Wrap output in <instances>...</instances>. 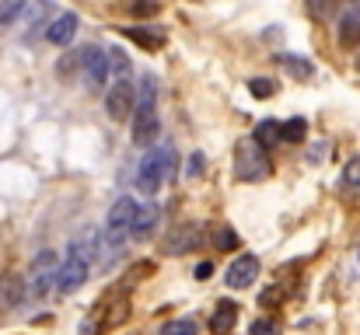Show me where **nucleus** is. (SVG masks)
Segmentation results:
<instances>
[{
	"mask_svg": "<svg viewBox=\"0 0 360 335\" xmlns=\"http://www.w3.org/2000/svg\"><path fill=\"white\" fill-rule=\"evenodd\" d=\"M161 133V119H158V91H154V81L143 77L140 84V98H136V109H133V143L136 147H154Z\"/></svg>",
	"mask_w": 360,
	"mask_h": 335,
	"instance_id": "1",
	"label": "nucleus"
},
{
	"mask_svg": "<svg viewBox=\"0 0 360 335\" xmlns=\"http://www.w3.org/2000/svg\"><path fill=\"white\" fill-rule=\"evenodd\" d=\"M168 178H175V154H172V147H147V154L140 161V171H136V189L154 196Z\"/></svg>",
	"mask_w": 360,
	"mask_h": 335,
	"instance_id": "2",
	"label": "nucleus"
},
{
	"mask_svg": "<svg viewBox=\"0 0 360 335\" xmlns=\"http://www.w3.org/2000/svg\"><path fill=\"white\" fill-rule=\"evenodd\" d=\"M266 150H269V147H262L255 136H252V140H241V143H238L235 168H238L241 182H262V178H269L273 161H269V154H266Z\"/></svg>",
	"mask_w": 360,
	"mask_h": 335,
	"instance_id": "3",
	"label": "nucleus"
},
{
	"mask_svg": "<svg viewBox=\"0 0 360 335\" xmlns=\"http://www.w3.org/2000/svg\"><path fill=\"white\" fill-rule=\"evenodd\" d=\"M109 70H112V63H109V53L102 46H84L81 49V74H84L88 91H102L105 81H109Z\"/></svg>",
	"mask_w": 360,
	"mask_h": 335,
	"instance_id": "4",
	"label": "nucleus"
},
{
	"mask_svg": "<svg viewBox=\"0 0 360 335\" xmlns=\"http://www.w3.org/2000/svg\"><path fill=\"white\" fill-rule=\"evenodd\" d=\"M136 206H140V203H133L129 196H120V199L112 203V210H109V217H105V237H109V244H112V248L122 244V237H126V234H133Z\"/></svg>",
	"mask_w": 360,
	"mask_h": 335,
	"instance_id": "5",
	"label": "nucleus"
},
{
	"mask_svg": "<svg viewBox=\"0 0 360 335\" xmlns=\"http://www.w3.org/2000/svg\"><path fill=\"white\" fill-rule=\"evenodd\" d=\"M56 272H60V258H56V251H42V255L32 262L28 297H42V294H49V287H56Z\"/></svg>",
	"mask_w": 360,
	"mask_h": 335,
	"instance_id": "6",
	"label": "nucleus"
},
{
	"mask_svg": "<svg viewBox=\"0 0 360 335\" xmlns=\"http://www.w3.org/2000/svg\"><path fill=\"white\" fill-rule=\"evenodd\" d=\"M133 109H136V91H133L129 77H116V84H112L109 95H105V112H109V119H126Z\"/></svg>",
	"mask_w": 360,
	"mask_h": 335,
	"instance_id": "7",
	"label": "nucleus"
},
{
	"mask_svg": "<svg viewBox=\"0 0 360 335\" xmlns=\"http://www.w3.org/2000/svg\"><path fill=\"white\" fill-rule=\"evenodd\" d=\"M88 262L84 258H77V255H67L63 262H60V272H56V294H74V290H81L84 287V280H88Z\"/></svg>",
	"mask_w": 360,
	"mask_h": 335,
	"instance_id": "8",
	"label": "nucleus"
},
{
	"mask_svg": "<svg viewBox=\"0 0 360 335\" xmlns=\"http://www.w3.org/2000/svg\"><path fill=\"white\" fill-rule=\"evenodd\" d=\"M255 280H259V258L248 255V251L238 255V258H231V265L224 269V283L231 290H248Z\"/></svg>",
	"mask_w": 360,
	"mask_h": 335,
	"instance_id": "9",
	"label": "nucleus"
},
{
	"mask_svg": "<svg viewBox=\"0 0 360 335\" xmlns=\"http://www.w3.org/2000/svg\"><path fill=\"white\" fill-rule=\"evenodd\" d=\"M77 25H81V18H77L74 11H63V14H56V18L49 21L46 39H49L53 46H70L74 35H77Z\"/></svg>",
	"mask_w": 360,
	"mask_h": 335,
	"instance_id": "10",
	"label": "nucleus"
},
{
	"mask_svg": "<svg viewBox=\"0 0 360 335\" xmlns=\"http://www.w3.org/2000/svg\"><path fill=\"white\" fill-rule=\"evenodd\" d=\"M200 241H203V230H200L196 223H182V227L165 241V251H168V255H186V251H196Z\"/></svg>",
	"mask_w": 360,
	"mask_h": 335,
	"instance_id": "11",
	"label": "nucleus"
},
{
	"mask_svg": "<svg viewBox=\"0 0 360 335\" xmlns=\"http://www.w3.org/2000/svg\"><path fill=\"white\" fill-rule=\"evenodd\" d=\"M25 297H28V287H25V280H21L18 272H4V276H0V311H11V308H18Z\"/></svg>",
	"mask_w": 360,
	"mask_h": 335,
	"instance_id": "12",
	"label": "nucleus"
},
{
	"mask_svg": "<svg viewBox=\"0 0 360 335\" xmlns=\"http://www.w3.org/2000/svg\"><path fill=\"white\" fill-rule=\"evenodd\" d=\"M235 322H238V304H235V301H221V304L214 308V315H210V332H217V335L231 332Z\"/></svg>",
	"mask_w": 360,
	"mask_h": 335,
	"instance_id": "13",
	"label": "nucleus"
},
{
	"mask_svg": "<svg viewBox=\"0 0 360 335\" xmlns=\"http://www.w3.org/2000/svg\"><path fill=\"white\" fill-rule=\"evenodd\" d=\"M276 63L287 70V77H294V81H311L315 77V67L304 60V56H294V53H280L276 56Z\"/></svg>",
	"mask_w": 360,
	"mask_h": 335,
	"instance_id": "14",
	"label": "nucleus"
},
{
	"mask_svg": "<svg viewBox=\"0 0 360 335\" xmlns=\"http://www.w3.org/2000/svg\"><path fill=\"white\" fill-rule=\"evenodd\" d=\"M67 255H77V258H84L88 265H95V262H98V234H95V230H84L81 237L70 241V251H67Z\"/></svg>",
	"mask_w": 360,
	"mask_h": 335,
	"instance_id": "15",
	"label": "nucleus"
},
{
	"mask_svg": "<svg viewBox=\"0 0 360 335\" xmlns=\"http://www.w3.org/2000/svg\"><path fill=\"white\" fill-rule=\"evenodd\" d=\"M161 217V210H158V203H140L136 206V217H133V237H147L150 230H154V223Z\"/></svg>",
	"mask_w": 360,
	"mask_h": 335,
	"instance_id": "16",
	"label": "nucleus"
},
{
	"mask_svg": "<svg viewBox=\"0 0 360 335\" xmlns=\"http://www.w3.org/2000/svg\"><path fill=\"white\" fill-rule=\"evenodd\" d=\"M122 32H126V39H133V42L143 46V49H161V46H165V32H158V28L133 25V28H122Z\"/></svg>",
	"mask_w": 360,
	"mask_h": 335,
	"instance_id": "17",
	"label": "nucleus"
},
{
	"mask_svg": "<svg viewBox=\"0 0 360 335\" xmlns=\"http://www.w3.org/2000/svg\"><path fill=\"white\" fill-rule=\"evenodd\" d=\"M210 241H214V248H217V251H238L241 248V237H238V230H235L231 223H217Z\"/></svg>",
	"mask_w": 360,
	"mask_h": 335,
	"instance_id": "18",
	"label": "nucleus"
},
{
	"mask_svg": "<svg viewBox=\"0 0 360 335\" xmlns=\"http://www.w3.org/2000/svg\"><path fill=\"white\" fill-rule=\"evenodd\" d=\"M255 140H259L262 147H276V143H283V122H276V119H262V122L255 126Z\"/></svg>",
	"mask_w": 360,
	"mask_h": 335,
	"instance_id": "19",
	"label": "nucleus"
},
{
	"mask_svg": "<svg viewBox=\"0 0 360 335\" xmlns=\"http://www.w3.org/2000/svg\"><path fill=\"white\" fill-rule=\"evenodd\" d=\"M340 46H343V49L360 46V14H347V18L340 21Z\"/></svg>",
	"mask_w": 360,
	"mask_h": 335,
	"instance_id": "20",
	"label": "nucleus"
},
{
	"mask_svg": "<svg viewBox=\"0 0 360 335\" xmlns=\"http://www.w3.org/2000/svg\"><path fill=\"white\" fill-rule=\"evenodd\" d=\"M304 136H308V122L301 115H294V119L283 122V143H301Z\"/></svg>",
	"mask_w": 360,
	"mask_h": 335,
	"instance_id": "21",
	"label": "nucleus"
},
{
	"mask_svg": "<svg viewBox=\"0 0 360 335\" xmlns=\"http://www.w3.org/2000/svg\"><path fill=\"white\" fill-rule=\"evenodd\" d=\"M340 185H343L347 192H360V157H350V161H347Z\"/></svg>",
	"mask_w": 360,
	"mask_h": 335,
	"instance_id": "22",
	"label": "nucleus"
},
{
	"mask_svg": "<svg viewBox=\"0 0 360 335\" xmlns=\"http://www.w3.org/2000/svg\"><path fill=\"white\" fill-rule=\"evenodd\" d=\"M21 11H25V0H0V28L14 25Z\"/></svg>",
	"mask_w": 360,
	"mask_h": 335,
	"instance_id": "23",
	"label": "nucleus"
},
{
	"mask_svg": "<svg viewBox=\"0 0 360 335\" xmlns=\"http://www.w3.org/2000/svg\"><path fill=\"white\" fill-rule=\"evenodd\" d=\"M200 329H196V322L193 318H175V322H168L165 329H161V335H196Z\"/></svg>",
	"mask_w": 360,
	"mask_h": 335,
	"instance_id": "24",
	"label": "nucleus"
},
{
	"mask_svg": "<svg viewBox=\"0 0 360 335\" xmlns=\"http://www.w3.org/2000/svg\"><path fill=\"white\" fill-rule=\"evenodd\" d=\"M248 91H252L255 98H273V95H276V84H273L269 77H252V81H248Z\"/></svg>",
	"mask_w": 360,
	"mask_h": 335,
	"instance_id": "25",
	"label": "nucleus"
},
{
	"mask_svg": "<svg viewBox=\"0 0 360 335\" xmlns=\"http://www.w3.org/2000/svg\"><path fill=\"white\" fill-rule=\"evenodd\" d=\"M109 63H112V74L116 77H129V56L122 49H109Z\"/></svg>",
	"mask_w": 360,
	"mask_h": 335,
	"instance_id": "26",
	"label": "nucleus"
},
{
	"mask_svg": "<svg viewBox=\"0 0 360 335\" xmlns=\"http://www.w3.org/2000/svg\"><path fill=\"white\" fill-rule=\"evenodd\" d=\"M203 171H207V157H203V150H193L189 161H186V175L189 178H200Z\"/></svg>",
	"mask_w": 360,
	"mask_h": 335,
	"instance_id": "27",
	"label": "nucleus"
},
{
	"mask_svg": "<svg viewBox=\"0 0 360 335\" xmlns=\"http://www.w3.org/2000/svg\"><path fill=\"white\" fill-rule=\"evenodd\" d=\"M252 335H280V322L276 318H255L252 322Z\"/></svg>",
	"mask_w": 360,
	"mask_h": 335,
	"instance_id": "28",
	"label": "nucleus"
},
{
	"mask_svg": "<svg viewBox=\"0 0 360 335\" xmlns=\"http://www.w3.org/2000/svg\"><path fill=\"white\" fill-rule=\"evenodd\" d=\"M210 272H214V265H210V262H200V265H196V269H193V276H196V280H200V283H203V280H207V276H210Z\"/></svg>",
	"mask_w": 360,
	"mask_h": 335,
	"instance_id": "29",
	"label": "nucleus"
}]
</instances>
